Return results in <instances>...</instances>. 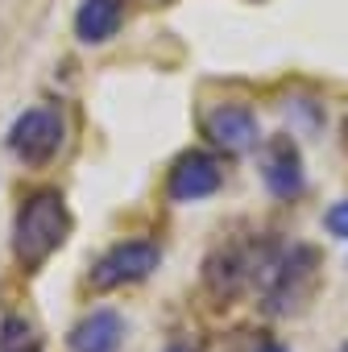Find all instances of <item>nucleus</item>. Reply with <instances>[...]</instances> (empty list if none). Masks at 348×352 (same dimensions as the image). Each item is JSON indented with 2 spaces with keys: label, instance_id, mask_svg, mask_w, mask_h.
<instances>
[{
  "label": "nucleus",
  "instance_id": "9b49d317",
  "mask_svg": "<svg viewBox=\"0 0 348 352\" xmlns=\"http://www.w3.org/2000/svg\"><path fill=\"white\" fill-rule=\"evenodd\" d=\"M323 224H327V232H331V236H348V199H344V204H336V208L327 212V220H323Z\"/></svg>",
  "mask_w": 348,
  "mask_h": 352
},
{
  "label": "nucleus",
  "instance_id": "423d86ee",
  "mask_svg": "<svg viewBox=\"0 0 348 352\" xmlns=\"http://www.w3.org/2000/svg\"><path fill=\"white\" fill-rule=\"evenodd\" d=\"M204 133L224 153H249L257 145V133L261 129H257L253 108H245V104H220V108H212L204 116Z\"/></svg>",
  "mask_w": 348,
  "mask_h": 352
},
{
  "label": "nucleus",
  "instance_id": "6e6552de",
  "mask_svg": "<svg viewBox=\"0 0 348 352\" xmlns=\"http://www.w3.org/2000/svg\"><path fill=\"white\" fill-rule=\"evenodd\" d=\"M120 340H124V319L116 311H91L71 331V348L75 352H116Z\"/></svg>",
  "mask_w": 348,
  "mask_h": 352
},
{
  "label": "nucleus",
  "instance_id": "f8f14e48",
  "mask_svg": "<svg viewBox=\"0 0 348 352\" xmlns=\"http://www.w3.org/2000/svg\"><path fill=\"white\" fill-rule=\"evenodd\" d=\"M166 352H199V344H191V340H174Z\"/></svg>",
  "mask_w": 348,
  "mask_h": 352
},
{
  "label": "nucleus",
  "instance_id": "20e7f679",
  "mask_svg": "<svg viewBox=\"0 0 348 352\" xmlns=\"http://www.w3.org/2000/svg\"><path fill=\"white\" fill-rule=\"evenodd\" d=\"M157 245L153 241H120L112 245L87 274L91 290H116V286H129V282H141L157 270Z\"/></svg>",
  "mask_w": 348,
  "mask_h": 352
},
{
  "label": "nucleus",
  "instance_id": "2eb2a0df",
  "mask_svg": "<svg viewBox=\"0 0 348 352\" xmlns=\"http://www.w3.org/2000/svg\"><path fill=\"white\" fill-rule=\"evenodd\" d=\"M340 352H348V344H344V348H340Z\"/></svg>",
  "mask_w": 348,
  "mask_h": 352
},
{
  "label": "nucleus",
  "instance_id": "f257e3e1",
  "mask_svg": "<svg viewBox=\"0 0 348 352\" xmlns=\"http://www.w3.org/2000/svg\"><path fill=\"white\" fill-rule=\"evenodd\" d=\"M71 232V212H67V199L46 187V191H34L21 212H17V228H13V253L21 261V270H42L50 261V253L67 241Z\"/></svg>",
  "mask_w": 348,
  "mask_h": 352
},
{
  "label": "nucleus",
  "instance_id": "9d476101",
  "mask_svg": "<svg viewBox=\"0 0 348 352\" xmlns=\"http://www.w3.org/2000/svg\"><path fill=\"white\" fill-rule=\"evenodd\" d=\"M0 352H42V340L25 319H9L0 331Z\"/></svg>",
  "mask_w": 348,
  "mask_h": 352
},
{
  "label": "nucleus",
  "instance_id": "0eeeda50",
  "mask_svg": "<svg viewBox=\"0 0 348 352\" xmlns=\"http://www.w3.org/2000/svg\"><path fill=\"white\" fill-rule=\"evenodd\" d=\"M261 179H265L270 195H278V199H294L303 191V162H298V145L290 137H274L265 145Z\"/></svg>",
  "mask_w": 348,
  "mask_h": 352
},
{
  "label": "nucleus",
  "instance_id": "7ed1b4c3",
  "mask_svg": "<svg viewBox=\"0 0 348 352\" xmlns=\"http://www.w3.org/2000/svg\"><path fill=\"white\" fill-rule=\"evenodd\" d=\"M63 133H67L63 112L50 108V104H38V108H25V112L17 116V124L9 129V149H13L21 162L42 166V162H50V157L58 153Z\"/></svg>",
  "mask_w": 348,
  "mask_h": 352
},
{
  "label": "nucleus",
  "instance_id": "f03ea898",
  "mask_svg": "<svg viewBox=\"0 0 348 352\" xmlns=\"http://www.w3.org/2000/svg\"><path fill=\"white\" fill-rule=\"evenodd\" d=\"M315 274H319V249H311V245L290 249V253L278 261V270H274V278H270V286H265V311H270V315H290V311H298L303 298H307L311 286H315Z\"/></svg>",
  "mask_w": 348,
  "mask_h": 352
},
{
  "label": "nucleus",
  "instance_id": "ddd939ff",
  "mask_svg": "<svg viewBox=\"0 0 348 352\" xmlns=\"http://www.w3.org/2000/svg\"><path fill=\"white\" fill-rule=\"evenodd\" d=\"M261 352H286V348H282V344H265Z\"/></svg>",
  "mask_w": 348,
  "mask_h": 352
},
{
  "label": "nucleus",
  "instance_id": "4468645a",
  "mask_svg": "<svg viewBox=\"0 0 348 352\" xmlns=\"http://www.w3.org/2000/svg\"><path fill=\"white\" fill-rule=\"evenodd\" d=\"M344 141H348V120H344Z\"/></svg>",
  "mask_w": 348,
  "mask_h": 352
},
{
  "label": "nucleus",
  "instance_id": "39448f33",
  "mask_svg": "<svg viewBox=\"0 0 348 352\" xmlns=\"http://www.w3.org/2000/svg\"><path fill=\"white\" fill-rule=\"evenodd\" d=\"M220 183H224L220 162H216L212 153L191 149V153H183L179 162H174V170H170V199H179V204H195V199L216 195V191H220Z\"/></svg>",
  "mask_w": 348,
  "mask_h": 352
},
{
  "label": "nucleus",
  "instance_id": "1a4fd4ad",
  "mask_svg": "<svg viewBox=\"0 0 348 352\" xmlns=\"http://www.w3.org/2000/svg\"><path fill=\"white\" fill-rule=\"evenodd\" d=\"M120 21H124L120 0H83L79 13H75V34H79V42L100 46L120 30Z\"/></svg>",
  "mask_w": 348,
  "mask_h": 352
}]
</instances>
